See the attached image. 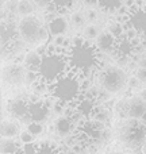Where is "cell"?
I'll return each instance as SVG.
<instances>
[{"mask_svg": "<svg viewBox=\"0 0 146 154\" xmlns=\"http://www.w3.org/2000/svg\"><path fill=\"white\" fill-rule=\"evenodd\" d=\"M68 61H69V69L80 77L82 76V79H89L100 62L98 50L89 41H85L82 45L73 46L69 51Z\"/></svg>", "mask_w": 146, "mask_h": 154, "instance_id": "obj_1", "label": "cell"}, {"mask_svg": "<svg viewBox=\"0 0 146 154\" xmlns=\"http://www.w3.org/2000/svg\"><path fill=\"white\" fill-rule=\"evenodd\" d=\"M82 79L79 75L69 69L67 75H64L60 80H57L51 85V96L56 100L61 101L65 104L76 103L81 99L82 87H81Z\"/></svg>", "mask_w": 146, "mask_h": 154, "instance_id": "obj_2", "label": "cell"}, {"mask_svg": "<svg viewBox=\"0 0 146 154\" xmlns=\"http://www.w3.org/2000/svg\"><path fill=\"white\" fill-rule=\"evenodd\" d=\"M69 72V61L68 57L58 54H46L42 58V64L38 70V75L42 80L53 85L57 80Z\"/></svg>", "mask_w": 146, "mask_h": 154, "instance_id": "obj_3", "label": "cell"}, {"mask_svg": "<svg viewBox=\"0 0 146 154\" xmlns=\"http://www.w3.org/2000/svg\"><path fill=\"white\" fill-rule=\"evenodd\" d=\"M129 82V76L125 69L118 65H108L99 75V84L100 88L108 92L110 95L120 93Z\"/></svg>", "mask_w": 146, "mask_h": 154, "instance_id": "obj_4", "label": "cell"}, {"mask_svg": "<svg viewBox=\"0 0 146 154\" xmlns=\"http://www.w3.org/2000/svg\"><path fill=\"white\" fill-rule=\"evenodd\" d=\"M119 139L130 149L142 147L146 143V126L137 119L125 120L119 127Z\"/></svg>", "mask_w": 146, "mask_h": 154, "instance_id": "obj_5", "label": "cell"}, {"mask_svg": "<svg viewBox=\"0 0 146 154\" xmlns=\"http://www.w3.org/2000/svg\"><path fill=\"white\" fill-rule=\"evenodd\" d=\"M43 26L39 18L31 15L27 18H20L18 22V35L26 45H37L39 42L41 31H42Z\"/></svg>", "mask_w": 146, "mask_h": 154, "instance_id": "obj_6", "label": "cell"}, {"mask_svg": "<svg viewBox=\"0 0 146 154\" xmlns=\"http://www.w3.org/2000/svg\"><path fill=\"white\" fill-rule=\"evenodd\" d=\"M7 109H8V114L14 119L19 120L20 123H24L26 126L33 123V119L29 112V101H27L26 96H16V97L11 99L8 101Z\"/></svg>", "mask_w": 146, "mask_h": 154, "instance_id": "obj_7", "label": "cell"}, {"mask_svg": "<svg viewBox=\"0 0 146 154\" xmlns=\"http://www.w3.org/2000/svg\"><path fill=\"white\" fill-rule=\"evenodd\" d=\"M27 75V69L23 65L14 62V64H8L3 66L2 69V80L4 84L11 85V87H19V85L24 84Z\"/></svg>", "mask_w": 146, "mask_h": 154, "instance_id": "obj_8", "label": "cell"}, {"mask_svg": "<svg viewBox=\"0 0 146 154\" xmlns=\"http://www.w3.org/2000/svg\"><path fill=\"white\" fill-rule=\"evenodd\" d=\"M116 43H118V39L114 35H111L108 31H101V34L95 41V49L103 54H114L118 60Z\"/></svg>", "mask_w": 146, "mask_h": 154, "instance_id": "obj_9", "label": "cell"}, {"mask_svg": "<svg viewBox=\"0 0 146 154\" xmlns=\"http://www.w3.org/2000/svg\"><path fill=\"white\" fill-rule=\"evenodd\" d=\"M146 112V101L142 100L139 96H131L127 103V119H137L141 120Z\"/></svg>", "mask_w": 146, "mask_h": 154, "instance_id": "obj_10", "label": "cell"}, {"mask_svg": "<svg viewBox=\"0 0 146 154\" xmlns=\"http://www.w3.org/2000/svg\"><path fill=\"white\" fill-rule=\"evenodd\" d=\"M29 112H30V116H31L33 122L43 125L49 119V116H50L51 109L43 103V100H41L38 103L29 104Z\"/></svg>", "mask_w": 146, "mask_h": 154, "instance_id": "obj_11", "label": "cell"}, {"mask_svg": "<svg viewBox=\"0 0 146 154\" xmlns=\"http://www.w3.org/2000/svg\"><path fill=\"white\" fill-rule=\"evenodd\" d=\"M18 37V23H15L14 20H3L2 30H0L2 46H10Z\"/></svg>", "mask_w": 146, "mask_h": 154, "instance_id": "obj_12", "label": "cell"}, {"mask_svg": "<svg viewBox=\"0 0 146 154\" xmlns=\"http://www.w3.org/2000/svg\"><path fill=\"white\" fill-rule=\"evenodd\" d=\"M73 127H74V123L67 115L58 116L56 119V122H54V131H56V134L58 137H61V138H68V137L72 135Z\"/></svg>", "mask_w": 146, "mask_h": 154, "instance_id": "obj_13", "label": "cell"}, {"mask_svg": "<svg viewBox=\"0 0 146 154\" xmlns=\"http://www.w3.org/2000/svg\"><path fill=\"white\" fill-rule=\"evenodd\" d=\"M69 20H68L65 16H58L57 19H54L53 22L48 24L49 27V32L53 38L56 37H64L68 32V29H69Z\"/></svg>", "mask_w": 146, "mask_h": 154, "instance_id": "obj_14", "label": "cell"}, {"mask_svg": "<svg viewBox=\"0 0 146 154\" xmlns=\"http://www.w3.org/2000/svg\"><path fill=\"white\" fill-rule=\"evenodd\" d=\"M130 23L142 38H146V11L138 10L130 14Z\"/></svg>", "mask_w": 146, "mask_h": 154, "instance_id": "obj_15", "label": "cell"}, {"mask_svg": "<svg viewBox=\"0 0 146 154\" xmlns=\"http://www.w3.org/2000/svg\"><path fill=\"white\" fill-rule=\"evenodd\" d=\"M20 127H19V123L14 122V120H2V125H0V134H2V138H8V139H14L15 137L20 135Z\"/></svg>", "mask_w": 146, "mask_h": 154, "instance_id": "obj_16", "label": "cell"}, {"mask_svg": "<svg viewBox=\"0 0 146 154\" xmlns=\"http://www.w3.org/2000/svg\"><path fill=\"white\" fill-rule=\"evenodd\" d=\"M42 58L43 57L41 56L39 53H37V50H31L24 54L23 66L26 68L27 70H30V72L38 73V70H39V68H41V64H42Z\"/></svg>", "mask_w": 146, "mask_h": 154, "instance_id": "obj_17", "label": "cell"}, {"mask_svg": "<svg viewBox=\"0 0 146 154\" xmlns=\"http://www.w3.org/2000/svg\"><path fill=\"white\" fill-rule=\"evenodd\" d=\"M134 53V43L131 41L126 39L125 37L119 38L116 43V54L119 57H131Z\"/></svg>", "mask_w": 146, "mask_h": 154, "instance_id": "obj_18", "label": "cell"}, {"mask_svg": "<svg viewBox=\"0 0 146 154\" xmlns=\"http://www.w3.org/2000/svg\"><path fill=\"white\" fill-rule=\"evenodd\" d=\"M125 0H100L99 2V7L101 11L107 14H116L118 10L123 5Z\"/></svg>", "mask_w": 146, "mask_h": 154, "instance_id": "obj_19", "label": "cell"}, {"mask_svg": "<svg viewBox=\"0 0 146 154\" xmlns=\"http://www.w3.org/2000/svg\"><path fill=\"white\" fill-rule=\"evenodd\" d=\"M92 119L96 120L99 123H103V125H107V123L111 120V112H110L108 108L103 106H96L95 111H93Z\"/></svg>", "mask_w": 146, "mask_h": 154, "instance_id": "obj_20", "label": "cell"}, {"mask_svg": "<svg viewBox=\"0 0 146 154\" xmlns=\"http://www.w3.org/2000/svg\"><path fill=\"white\" fill-rule=\"evenodd\" d=\"M35 11V4L33 0H19L18 2V15L22 18L31 16Z\"/></svg>", "mask_w": 146, "mask_h": 154, "instance_id": "obj_21", "label": "cell"}, {"mask_svg": "<svg viewBox=\"0 0 146 154\" xmlns=\"http://www.w3.org/2000/svg\"><path fill=\"white\" fill-rule=\"evenodd\" d=\"M100 34H101V31L98 24H87L82 29V38L85 41H96Z\"/></svg>", "mask_w": 146, "mask_h": 154, "instance_id": "obj_22", "label": "cell"}, {"mask_svg": "<svg viewBox=\"0 0 146 154\" xmlns=\"http://www.w3.org/2000/svg\"><path fill=\"white\" fill-rule=\"evenodd\" d=\"M0 149H2V154H15L19 152V145H18V142H15L14 139L2 138Z\"/></svg>", "mask_w": 146, "mask_h": 154, "instance_id": "obj_23", "label": "cell"}, {"mask_svg": "<svg viewBox=\"0 0 146 154\" xmlns=\"http://www.w3.org/2000/svg\"><path fill=\"white\" fill-rule=\"evenodd\" d=\"M87 18H85L84 12H80V11H74L72 15L69 16V24L74 29H84L87 26Z\"/></svg>", "mask_w": 146, "mask_h": 154, "instance_id": "obj_24", "label": "cell"}, {"mask_svg": "<svg viewBox=\"0 0 146 154\" xmlns=\"http://www.w3.org/2000/svg\"><path fill=\"white\" fill-rule=\"evenodd\" d=\"M107 31H108L111 35H114L116 39L122 38L123 34H125V29H123L122 23H119V22H116V20L110 22L108 26H107Z\"/></svg>", "mask_w": 146, "mask_h": 154, "instance_id": "obj_25", "label": "cell"}, {"mask_svg": "<svg viewBox=\"0 0 146 154\" xmlns=\"http://www.w3.org/2000/svg\"><path fill=\"white\" fill-rule=\"evenodd\" d=\"M37 154H58V150L56 149L54 145H51L50 142H43L38 146Z\"/></svg>", "mask_w": 146, "mask_h": 154, "instance_id": "obj_26", "label": "cell"}, {"mask_svg": "<svg viewBox=\"0 0 146 154\" xmlns=\"http://www.w3.org/2000/svg\"><path fill=\"white\" fill-rule=\"evenodd\" d=\"M27 131H29L30 134H33L34 137H38V135H41V134L43 133V126L41 125V123L33 122V123H30V125L27 126Z\"/></svg>", "mask_w": 146, "mask_h": 154, "instance_id": "obj_27", "label": "cell"}, {"mask_svg": "<svg viewBox=\"0 0 146 154\" xmlns=\"http://www.w3.org/2000/svg\"><path fill=\"white\" fill-rule=\"evenodd\" d=\"M10 48H11V50H12V53H20V51L23 50L24 48H26V43H24L23 41H22L20 38L18 37V38H16V39L10 45Z\"/></svg>", "mask_w": 146, "mask_h": 154, "instance_id": "obj_28", "label": "cell"}, {"mask_svg": "<svg viewBox=\"0 0 146 154\" xmlns=\"http://www.w3.org/2000/svg\"><path fill=\"white\" fill-rule=\"evenodd\" d=\"M34 139L35 137L33 134H30L29 131H22L20 135H19V141L22 142L23 145H30V143H34Z\"/></svg>", "mask_w": 146, "mask_h": 154, "instance_id": "obj_29", "label": "cell"}, {"mask_svg": "<svg viewBox=\"0 0 146 154\" xmlns=\"http://www.w3.org/2000/svg\"><path fill=\"white\" fill-rule=\"evenodd\" d=\"M57 8H70L73 5V0H50Z\"/></svg>", "mask_w": 146, "mask_h": 154, "instance_id": "obj_30", "label": "cell"}, {"mask_svg": "<svg viewBox=\"0 0 146 154\" xmlns=\"http://www.w3.org/2000/svg\"><path fill=\"white\" fill-rule=\"evenodd\" d=\"M84 14L85 18H87V22H89V24H93V22L98 20V12L95 10H92V8H88Z\"/></svg>", "mask_w": 146, "mask_h": 154, "instance_id": "obj_31", "label": "cell"}, {"mask_svg": "<svg viewBox=\"0 0 146 154\" xmlns=\"http://www.w3.org/2000/svg\"><path fill=\"white\" fill-rule=\"evenodd\" d=\"M134 76L141 81V84H146V68H138L134 72Z\"/></svg>", "mask_w": 146, "mask_h": 154, "instance_id": "obj_32", "label": "cell"}, {"mask_svg": "<svg viewBox=\"0 0 146 154\" xmlns=\"http://www.w3.org/2000/svg\"><path fill=\"white\" fill-rule=\"evenodd\" d=\"M23 153L24 154H37L38 152V146L34 143H30V145H24L23 146Z\"/></svg>", "mask_w": 146, "mask_h": 154, "instance_id": "obj_33", "label": "cell"}, {"mask_svg": "<svg viewBox=\"0 0 146 154\" xmlns=\"http://www.w3.org/2000/svg\"><path fill=\"white\" fill-rule=\"evenodd\" d=\"M127 85L131 88V89H137V88L141 87V81H139V80L137 79L135 76H131V77H129V82H127Z\"/></svg>", "mask_w": 146, "mask_h": 154, "instance_id": "obj_34", "label": "cell"}, {"mask_svg": "<svg viewBox=\"0 0 146 154\" xmlns=\"http://www.w3.org/2000/svg\"><path fill=\"white\" fill-rule=\"evenodd\" d=\"M64 39H65V37H56V38H53V43L56 46H62Z\"/></svg>", "mask_w": 146, "mask_h": 154, "instance_id": "obj_35", "label": "cell"}, {"mask_svg": "<svg viewBox=\"0 0 146 154\" xmlns=\"http://www.w3.org/2000/svg\"><path fill=\"white\" fill-rule=\"evenodd\" d=\"M123 5H126V7H127L129 10H131V8L135 7V0H125Z\"/></svg>", "mask_w": 146, "mask_h": 154, "instance_id": "obj_36", "label": "cell"}, {"mask_svg": "<svg viewBox=\"0 0 146 154\" xmlns=\"http://www.w3.org/2000/svg\"><path fill=\"white\" fill-rule=\"evenodd\" d=\"M81 2L84 3V4L92 7V5H99V2H100V0H81Z\"/></svg>", "mask_w": 146, "mask_h": 154, "instance_id": "obj_37", "label": "cell"}, {"mask_svg": "<svg viewBox=\"0 0 146 154\" xmlns=\"http://www.w3.org/2000/svg\"><path fill=\"white\" fill-rule=\"evenodd\" d=\"M138 96H139V97H141L144 101H146V88H144V89H141V91H139Z\"/></svg>", "mask_w": 146, "mask_h": 154, "instance_id": "obj_38", "label": "cell"}, {"mask_svg": "<svg viewBox=\"0 0 146 154\" xmlns=\"http://www.w3.org/2000/svg\"><path fill=\"white\" fill-rule=\"evenodd\" d=\"M104 154H126V153L118 152V150H111V152H107V153H104Z\"/></svg>", "mask_w": 146, "mask_h": 154, "instance_id": "obj_39", "label": "cell"}, {"mask_svg": "<svg viewBox=\"0 0 146 154\" xmlns=\"http://www.w3.org/2000/svg\"><path fill=\"white\" fill-rule=\"evenodd\" d=\"M141 122H142V123H144V125L146 126V112H145V115H144V116H142V119H141Z\"/></svg>", "mask_w": 146, "mask_h": 154, "instance_id": "obj_40", "label": "cell"}, {"mask_svg": "<svg viewBox=\"0 0 146 154\" xmlns=\"http://www.w3.org/2000/svg\"><path fill=\"white\" fill-rule=\"evenodd\" d=\"M67 154H80V153H77L76 150H73V149H72V150H69V152H68Z\"/></svg>", "mask_w": 146, "mask_h": 154, "instance_id": "obj_41", "label": "cell"}, {"mask_svg": "<svg viewBox=\"0 0 146 154\" xmlns=\"http://www.w3.org/2000/svg\"><path fill=\"white\" fill-rule=\"evenodd\" d=\"M15 154H24V153H23V150H19V152H18V153H15Z\"/></svg>", "mask_w": 146, "mask_h": 154, "instance_id": "obj_42", "label": "cell"}, {"mask_svg": "<svg viewBox=\"0 0 146 154\" xmlns=\"http://www.w3.org/2000/svg\"><path fill=\"white\" fill-rule=\"evenodd\" d=\"M144 2H145V4H146V0H144Z\"/></svg>", "mask_w": 146, "mask_h": 154, "instance_id": "obj_43", "label": "cell"}]
</instances>
